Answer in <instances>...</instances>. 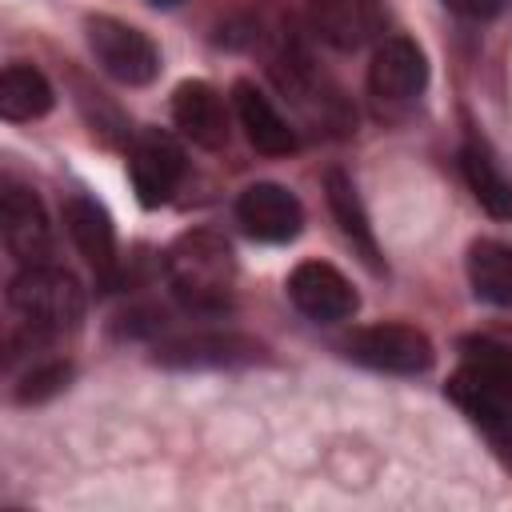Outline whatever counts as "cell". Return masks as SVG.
Segmentation results:
<instances>
[{
    "instance_id": "obj_1",
    "label": "cell",
    "mask_w": 512,
    "mask_h": 512,
    "mask_svg": "<svg viewBox=\"0 0 512 512\" xmlns=\"http://www.w3.org/2000/svg\"><path fill=\"white\" fill-rule=\"evenodd\" d=\"M448 396L472 416L504 456H512V348L496 336H472L460 348V368Z\"/></svg>"
},
{
    "instance_id": "obj_2",
    "label": "cell",
    "mask_w": 512,
    "mask_h": 512,
    "mask_svg": "<svg viewBox=\"0 0 512 512\" xmlns=\"http://www.w3.org/2000/svg\"><path fill=\"white\" fill-rule=\"evenodd\" d=\"M164 272H168V288L172 296L200 316H216L232 304V284H236V260L232 248L224 244V236L200 228V232H184L168 256H164Z\"/></svg>"
},
{
    "instance_id": "obj_3",
    "label": "cell",
    "mask_w": 512,
    "mask_h": 512,
    "mask_svg": "<svg viewBox=\"0 0 512 512\" xmlns=\"http://www.w3.org/2000/svg\"><path fill=\"white\" fill-rule=\"evenodd\" d=\"M8 304L36 340L64 336L84 320V288L52 264H24L8 284Z\"/></svg>"
},
{
    "instance_id": "obj_4",
    "label": "cell",
    "mask_w": 512,
    "mask_h": 512,
    "mask_svg": "<svg viewBox=\"0 0 512 512\" xmlns=\"http://www.w3.org/2000/svg\"><path fill=\"white\" fill-rule=\"evenodd\" d=\"M88 48L96 56V64L120 80V84H152L156 72H160V52L156 44L124 24V20H112V16H92L88 20Z\"/></svg>"
},
{
    "instance_id": "obj_5",
    "label": "cell",
    "mask_w": 512,
    "mask_h": 512,
    "mask_svg": "<svg viewBox=\"0 0 512 512\" xmlns=\"http://www.w3.org/2000/svg\"><path fill=\"white\" fill-rule=\"evenodd\" d=\"M348 356L364 368H376V372H392V376H416V372H428L436 352H432V340L420 332V328H408V324H372V328H360L348 336Z\"/></svg>"
},
{
    "instance_id": "obj_6",
    "label": "cell",
    "mask_w": 512,
    "mask_h": 512,
    "mask_svg": "<svg viewBox=\"0 0 512 512\" xmlns=\"http://www.w3.org/2000/svg\"><path fill=\"white\" fill-rule=\"evenodd\" d=\"M0 232H4V248L20 264H44L48 252H52V228H48L44 204L28 184L4 180V188H0Z\"/></svg>"
},
{
    "instance_id": "obj_7",
    "label": "cell",
    "mask_w": 512,
    "mask_h": 512,
    "mask_svg": "<svg viewBox=\"0 0 512 512\" xmlns=\"http://www.w3.org/2000/svg\"><path fill=\"white\" fill-rule=\"evenodd\" d=\"M288 300L316 324H336L356 312V288L324 260H304L288 276Z\"/></svg>"
},
{
    "instance_id": "obj_8",
    "label": "cell",
    "mask_w": 512,
    "mask_h": 512,
    "mask_svg": "<svg viewBox=\"0 0 512 512\" xmlns=\"http://www.w3.org/2000/svg\"><path fill=\"white\" fill-rule=\"evenodd\" d=\"M308 24L328 48L356 52L380 36L384 0H308Z\"/></svg>"
},
{
    "instance_id": "obj_9",
    "label": "cell",
    "mask_w": 512,
    "mask_h": 512,
    "mask_svg": "<svg viewBox=\"0 0 512 512\" xmlns=\"http://www.w3.org/2000/svg\"><path fill=\"white\" fill-rule=\"evenodd\" d=\"M428 84V64L424 52L416 48V40L408 36H388L376 44L372 64H368V88L376 100L384 104H404L416 100Z\"/></svg>"
},
{
    "instance_id": "obj_10",
    "label": "cell",
    "mask_w": 512,
    "mask_h": 512,
    "mask_svg": "<svg viewBox=\"0 0 512 512\" xmlns=\"http://www.w3.org/2000/svg\"><path fill=\"white\" fill-rule=\"evenodd\" d=\"M236 220L244 224L248 236L268 240V244H284L296 240L304 228V208L300 200L284 188V184H248L236 200Z\"/></svg>"
},
{
    "instance_id": "obj_11",
    "label": "cell",
    "mask_w": 512,
    "mask_h": 512,
    "mask_svg": "<svg viewBox=\"0 0 512 512\" xmlns=\"http://www.w3.org/2000/svg\"><path fill=\"white\" fill-rule=\"evenodd\" d=\"M128 176H132V188L140 196L144 208H156L164 204L180 176H184V152L172 136L164 132H144L136 144H132V156H128Z\"/></svg>"
},
{
    "instance_id": "obj_12",
    "label": "cell",
    "mask_w": 512,
    "mask_h": 512,
    "mask_svg": "<svg viewBox=\"0 0 512 512\" xmlns=\"http://www.w3.org/2000/svg\"><path fill=\"white\" fill-rule=\"evenodd\" d=\"M64 228H68L72 244L80 248V256L88 260V268L96 272V280L108 284L116 276V232H112L108 212L92 196L72 192L64 200Z\"/></svg>"
},
{
    "instance_id": "obj_13",
    "label": "cell",
    "mask_w": 512,
    "mask_h": 512,
    "mask_svg": "<svg viewBox=\"0 0 512 512\" xmlns=\"http://www.w3.org/2000/svg\"><path fill=\"white\" fill-rule=\"evenodd\" d=\"M172 120L200 148H224L228 144V112H224V100L204 80H184L172 92Z\"/></svg>"
},
{
    "instance_id": "obj_14",
    "label": "cell",
    "mask_w": 512,
    "mask_h": 512,
    "mask_svg": "<svg viewBox=\"0 0 512 512\" xmlns=\"http://www.w3.org/2000/svg\"><path fill=\"white\" fill-rule=\"evenodd\" d=\"M236 116H240V128H244V136H248V144L256 148V152H264V156H288V152H296V132H292V124L272 108V100L256 88V84H248V80H240L236 84Z\"/></svg>"
},
{
    "instance_id": "obj_15",
    "label": "cell",
    "mask_w": 512,
    "mask_h": 512,
    "mask_svg": "<svg viewBox=\"0 0 512 512\" xmlns=\"http://www.w3.org/2000/svg\"><path fill=\"white\" fill-rule=\"evenodd\" d=\"M256 344L244 336H220V332H200V336H180L156 348L160 364H180V368H224V364H244L256 360Z\"/></svg>"
},
{
    "instance_id": "obj_16",
    "label": "cell",
    "mask_w": 512,
    "mask_h": 512,
    "mask_svg": "<svg viewBox=\"0 0 512 512\" xmlns=\"http://www.w3.org/2000/svg\"><path fill=\"white\" fill-rule=\"evenodd\" d=\"M324 192H328V208H332L340 232L348 236V244L364 256L368 268L380 272V248H376V236H372V224H368V212H364V204H360V192H356L352 176L340 172V168H328Z\"/></svg>"
},
{
    "instance_id": "obj_17",
    "label": "cell",
    "mask_w": 512,
    "mask_h": 512,
    "mask_svg": "<svg viewBox=\"0 0 512 512\" xmlns=\"http://www.w3.org/2000/svg\"><path fill=\"white\" fill-rule=\"evenodd\" d=\"M460 172L476 196V204L492 216V220H512V180L504 176V168L496 164V156L488 152L484 140H468L460 152Z\"/></svg>"
},
{
    "instance_id": "obj_18",
    "label": "cell",
    "mask_w": 512,
    "mask_h": 512,
    "mask_svg": "<svg viewBox=\"0 0 512 512\" xmlns=\"http://www.w3.org/2000/svg\"><path fill=\"white\" fill-rule=\"evenodd\" d=\"M468 280L472 292L496 308H512V244L480 240L468 252Z\"/></svg>"
},
{
    "instance_id": "obj_19",
    "label": "cell",
    "mask_w": 512,
    "mask_h": 512,
    "mask_svg": "<svg viewBox=\"0 0 512 512\" xmlns=\"http://www.w3.org/2000/svg\"><path fill=\"white\" fill-rule=\"evenodd\" d=\"M52 108V84L32 64H8L0 72V116L4 120H36Z\"/></svg>"
},
{
    "instance_id": "obj_20",
    "label": "cell",
    "mask_w": 512,
    "mask_h": 512,
    "mask_svg": "<svg viewBox=\"0 0 512 512\" xmlns=\"http://www.w3.org/2000/svg\"><path fill=\"white\" fill-rule=\"evenodd\" d=\"M72 368L64 360H48V364H36L32 372H24V380L16 384V400L20 404H36V400H48L56 396L64 384H68Z\"/></svg>"
},
{
    "instance_id": "obj_21",
    "label": "cell",
    "mask_w": 512,
    "mask_h": 512,
    "mask_svg": "<svg viewBox=\"0 0 512 512\" xmlns=\"http://www.w3.org/2000/svg\"><path fill=\"white\" fill-rule=\"evenodd\" d=\"M504 4L508 0H444V8L464 16V20H492V16L504 12Z\"/></svg>"
},
{
    "instance_id": "obj_22",
    "label": "cell",
    "mask_w": 512,
    "mask_h": 512,
    "mask_svg": "<svg viewBox=\"0 0 512 512\" xmlns=\"http://www.w3.org/2000/svg\"><path fill=\"white\" fill-rule=\"evenodd\" d=\"M148 4H156V8H176L180 0H148Z\"/></svg>"
}]
</instances>
